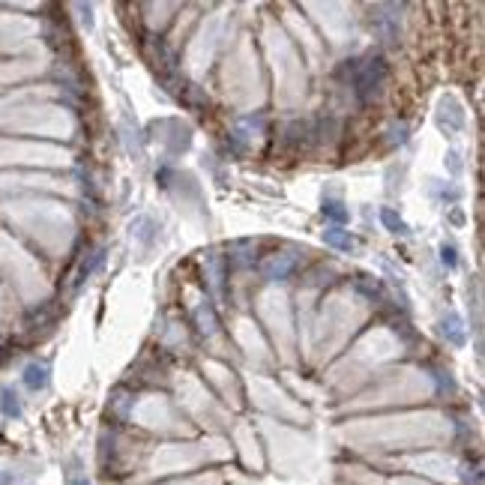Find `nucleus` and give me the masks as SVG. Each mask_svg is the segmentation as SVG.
<instances>
[{
  "instance_id": "nucleus-3",
  "label": "nucleus",
  "mask_w": 485,
  "mask_h": 485,
  "mask_svg": "<svg viewBox=\"0 0 485 485\" xmlns=\"http://www.w3.org/2000/svg\"><path fill=\"white\" fill-rule=\"evenodd\" d=\"M24 383L30 386V390H45L48 386V368L43 363H30L24 368Z\"/></svg>"
},
{
  "instance_id": "nucleus-10",
  "label": "nucleus",
  "mask_w": 485,
  "mask_h": 485,
  "mask_svg": "<svg viewBox=\"0 0 485 485\" xmlns=\"http://www.w3.org/2000/svg\"><path fill=\"white\" fill-rule=\"evenodd\" d=\"M440 261L447 267H456V249H452V246H443V249H440Z\"/></svg>"
},
{
  "instance_id": "nucleus-6",
  "label": "nucleus",
  "mask_w": 485,
  "mask_h": 485,
  "mask_svg": "<svg viewBox=\"0 0 485 485\" xmlns=\"http://www.w3.org/2000/svg\"><path fill=\"white\" fill-rule=\"evenodd\" d=\"M324 216L333 222H348V207L339 198H327L324 201Z\"/></svg>"
},
{
  "instance_id": "nucleus-4",
  "label": "nucleus",
  "mask_w": 485,
  "mask_h": 485,
  "mask_svg": "<svg viewBox=\"0 0 485 485\" xmlns=\"http://www.w3.org/2000/svg\"><path fill=\"white\" fill-rule=\"evenodd\" d=\"M443 335H447L452 344H464L467 333H464V327H462V318H458V315L443 318Z\"/></svg>"
},
{
  "instance_id": "nucleus-8",
  "label": "nucleus",
  "mask_w": 485,
  "mask_h": 485,
  "mask_svg": "<svg viewBox=\"0 0 485 485\" xmlns=\"http://www.w3.org/2000/svg\"><path fill=\"white\" fill-rule=\"evenodd\" d=\"M0 407H3V414H6V416H19V414H21V405H19V399H15V392H12V390H3Z\"/></svg>"
},
{
  "instance_id": "nucleus-9",
  "label": "nucleus",
  "mask_w": 485,
  "mask_h": 485,
  "mask_svg": "<svg viewBox=\"0 0 485 485\" xmlns=\"http://www.w3.org/2000/svg\"><path fill=\"white\" fill-rule=\"evenodd\" d=\"M357 287H359V291H363V294H368V297H372V300H383V287H381V282H372V279H359V282H357Z\"/></svg>"
},
{
  "instance_id": "nucleus-11",
  "label": "nucleus",
  "mask_w": 485,
  "mask_h": 485,
  "mask_svg": "<svg viewBox=\"0 0 485 485\" xmlns=\"http://www.w3.org/2000/svg\"><path fill=\"white\" fill-rule=\"evenodd\" d=\"M69 485H90V482H87V476H81V473H72V476H69Z\"/></svg>"
},
{
  "instance_id": "nucleus-1",
  "label": "nucleus",
  "mask_w": 485,
  "mask_h": 485,
  "mask_svg": "<svg viewBox=\"0 0 485 485\" xmlns=\"http://www.w3.org/2000/svg\"><path fill=\"white\" fill-rule=\"evenodd\" d=\"M386 81V63L381 57H368L363 63H353V90L359 99H372L381 93Z\"/></svg>"
},
{
  "instance_id": "nucleus-7",
  "label": "nucleus",
  "mask_w": 485,
  "mask_h": 485,
  "mask_svg": "<svg viewBox=\"0 0 485 485\" xmlns=\"http://www.w3.org/2000/svg\"><path fill=\"white\" fill-rule=\"evenodd\" d=\"M381 219H383V225L390 228L392 234H405V231H407V225H405V222H401V216H399L396 210L383 207V210H381Z\"/></svg>"
},
{
  "instance_id": "nucleus-2",
  "label": "nucleus",
  "mask_w": 485,
  "mask_h": 485,
  "mask_svg": "<svg viewBox=\"0 0 485 485\" xmlns=\"http://www.w3.org/2000/svg\"><path fill=\"white\" fill-rule=\"evenodd\" d=\"M297 267V258L294 255H282V258H273L270 264H264V276L267 279H287V273Z\"/></svg>"
},
{
  "instance_id": "nucleus-5",
  "label": "nucleus",
  "mask_w": 485,
  "mask_h": 485,
  "mask_svg": "<svg viewBox=\"0 0 485 485\" xmlns=\"http://www.w3.org/2000/svg\"><path fill=\"white\" fill-rule=\"evenodd\" d=\"M324 240H327V246H335V249H342V252L353 249V237L348 231H342V228H330V231H324Z\"/></svg>"
},
{
  "instance_id": "nucleus-12",
  "label": "nucleus",
  "mask_w": 485,
  "mask_h": 485,
  "mask_svg": "<svg viewBox=\"0 0 485 485\" xmlns=\"http://www.w3.org/2000/svg\"><path fill=\"white\" fill-rule=\"evenodd\" d=\"M3 359H10V344L0 342V363H3Z\"/></svg>"
}]
</instances>
